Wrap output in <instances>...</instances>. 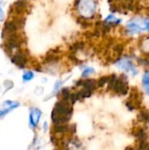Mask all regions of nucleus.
<instances>
[{
  "label": "nucleus",
  "mask_w": 149,
  "mask_h": 150,
  "mask_svg": "<svg viewBox=\"0 0 149 150\" xmlns=\"http://www.w3.org/2000/svg\"><path fill=\"white\" fill-rule=\"evenodd\" d=\"M123 51H124V47H123L122 45H120V44L117 45V46L114 47V52L117 54V55H118L119 57L122 55Z\"/></svg>",
  "instance_id": "6ab92c4d"
},
{
  "label": "nucleus",
  "mask_w": 149,
  "mask_h": 150,
  "mask_svg": "<svg viewBox=\"0 0 149 150\" xmlns=\"http://www.w3.org/2000/svg\"><path fill=\"white\" fill-rule=\"evenodd\" d=\"M84 47H85V43L83 41H77V42H75L70 47V51L73 54H76L77 52H80V51L83 50Z\"/></svg>",
  "instance_id": "f8f14e48"
},
{
  "label": "nucleus",
  "mask_w": 149,
  "mask_h": 150,
  "mask_svg": "<svg viewBox=\"0 0 149 150\" xmlns=\"http://www.w3.org/2000/svg\"><path fill=\"white\" fill-rule=\"evenodd\" d=\"M81 70H82V74H81V77L83 79H86L88 77H90V76L94 75L96 73V70L94 68L92 67H89L85 64H81L80 65Z\"/></svg>",
  "instance_id": "9b49d317"
},
{
  "label": "nucleus",
  "mask_w": 149,
  "mask_h": 150,
  "mask_svg": "<svg viewBox=\"0 0 149 150\" xmlns=\"http://www.w3.org/2000/svg\"><path fill=\"white\" fill-rule=\"evenodd\" d=\"M143 25H144V29L145 32L149 33V17L143 18Z\"/></svg>",
  "instance_id": "aec40b11"
},
{
  "label": "nucleus",
  "mask_w": 149,
  "mask_h": 150,
  "mask_svg": "<svg viewBox=\"0 0 149 150\" xmlns=\"http://www.w3.org/2000/svg\"><path fill=\"white\" fill-rule=\"evenodd\" d=\"M145 91H146V93H147V95L149 97V87H148V88H146L145 89Z\"/></svg>",
  "instance_id": "b1692460"
},
{
  "label": "nucleus",
  "mask_w": 149,
  "mask_h": 150,
  "mask_svg": "<svg viewBox=\"0 0 149 150\" xmlns=\"http://www.w3.org/2000/svg\"><path fill=\"white\" fill-rule=\"evenodd\" d=\"M19 106V103L11 100H5L0 105V118L4 117L12 110Z\"/></svg>",
  "instance_id": "6e6552de"
},
{
  "label": "nucleus",
  "mask_w": 149,
  "mask_h": 150,
  "mask_svg": "<svg viewBox=\"0 0 149 150\" xmlns=\"http://www.w3.org/2000/svg\"><path fill=\"white\" fill-rule=\"evenodd\" d=\"M4 85L6 87V91H8V90L11 89V88L13 87V83H12L11 81H10V80H9V84H7V82L5 81V82L4 83Z\"/></svg>",
  "instance_id": "412c9836"
},
{
  "label": "nucleus",
  "mask_w": 149,
  "mask_h": 150,
  "mask_svg": "<svg viewBox=\"0 0 149 150\" xmlns=\"http://www.w3.org/2000/svg\"><path fill=\"white\" fill-rule=\"evenodd\" d=\"M4 19V12L3 11V9L0 7V22L3 21Z\"/></svg>",
  "instance_id": "4be33fe9"
},
{
  "label": "nucleus",
  "mask_w": 149,
  "mask_h": 150,
  "mask_svg": "<svg viewBox=\"0 0 149 150\" xmlns=\"http://www.w3.org/2000/svg\"><path fill=\"white\" fill-rule=\"evenodd\" d=\"M47 128H48V124H47V122H44V124H43V130H44L45 132H47Z\"/></svg>",
  "instance_id": "5701e85b"
},
{
  "label": "nucleus",
  "mask_w": 149,
  "mask_h": 150,
  "mask_svg": "<svg viewBox=\"0 0 149 150\" xmlns=\"http://www.w3.org/2000/svg\"><path fill=\"white\" fill-rule=\"evenodd\" d=\"M141 50L143 51L146 56L149 57V35L141 41Z\"/></svg>",
  "instance_id": "ddd939ff"
},
{
  "label": "nucleus",
  "mask_w": 149,
  "mask_h": 150,
  "mask_svg": "<svg viewBox=\"0 0 149 150\" xmlns=\"http://www.w3.org/2000/svg\"><path fill=\"white\" fill-rule=\"evenodd\" d=\"M11 61L13 64L18 66V68H24L28 62V57L27 54L22 51V50H18L16 51L11 56Z\"/></svg>",
  "instance_id": "423d86ee"
},
{
  "label": "nucleus",
  "mask_w": 149,
  "mask_h": 150,
  "mask_svg": "<svg viewBox=\"0 0 149 150\" xmlns=\"http://www.w3.org/2000/svg\"><path fill=\"white\" fill-rule=\"evenodd\" d=\"M42 112L37 108V107H32L30 109V113H29V126L31 128L35 129L41 119Z\"/></svg>",
  "instance_id": "0eeeda50"
},
{
  "label": "nucleus",
  "mask_w": 149,
  "mask_h": 150,
  "mask_svg": "<svg viewBox=\"0 0 149 150\" xmlns=\"http://www.w3.org/2000/svg\"><path fill=\"white\" fill-rule=\"evenodd\" d=\"M103 23L112 28V27L119 25L122 23V19L118 18V17H116L114 13H111L103 20Z\"/></svg>",
  "instance_id": "9d476101"
},
{
  "label": "nucleus",
  "mask_w": 149,
  "mask_h": 150,
  "mask_svg": "<svg viewBox=\"0 0 149 150\" xmlns=\"http://www.w3.org/2000/svg\"><path fill=\"white\" fill-rule=\"evenodd\" d=\"M64 150H84V148L79 140L72 138L65 143Z\"/></svg>",
  "instance_id": "1a4fd4ad"
},
{
  "label": "nucleus",
  "mask_w": 149,
  "mask_h": 150,
  "mask_svg": "<svg viewBox=\"0 0 149 150\" xmlns=\"http://www.w3.org/2000/svg\"><path fill=\"white\" fill-rule=\"evenodd\" d=\"M72 103L63 99L58 101L54 105L51 114V119L54 125L68 124L72 117Z\"/></svg>",
  "instance_id": "f257e3e1"
},
{
  "label": "nucleus",
  "mask_w": 149,
  "mask_h": 150,
  "mask_svg": "<svg viewBox=\"0 0 149 150\" xmlns=\"http://www.w3.org/2000/svg\"><path fill=\"white\" fill-rule=\"evenodd\" d=\"M108 81H109V76H101L98 80H97V88L105 86V84H107V83H108Z\"/></svg>",
  "instance_id": "a211bd4d"
},
{
  "label": "nucleus",
  "mask_w": 149,
  "mask_h": 150,
  "mask_svg": "<svg viewBox=\"0 0 149 150\" xmlns=\"http://www.w3.org/2000/svg\"><path fill=\"white\" fill-rule=\"evenodd\" d=\"M34 78V73L31 70H27L25 71L23 76H22V79L24 82H30Z\"/></svg>",
  "instance_id": "2eb2a0df"
},
{
  "label": "nucleus",
  "mask_w": 149,
  "mask_h": 150,
  "mask_svg": "<svg viewBox=\"0 0 149 150\" xmlns=\"http://www.w3.org/2000/svg\"><path fill=\"white\" fill-rule=\"evenodd\" d=\"M141 83H142V86L146 89L149 87V70H146L142 76V78H141Z\"/></svg>",
  "instance_id": "f3484780"
},
{
  "label": "nucleus",
  "mask_w": 149,
  "mask_h": 150,
  "mask_svg": "<svg viewBox=\"0 0 149 150\" xmlns=\"http://www.w3.org/2000/svg\"><path fill=\"white\" fill-rule=\"evenodd\" d=\"M65 83V81L63 80H57L54 84V88H53V92H52V95H56L59 91H61V90L62 89V85L63 83Z\"/></svg>",
  "instance_id": "4468645a"
},
{
  "label": "nucleus",
  "mask_w": 149,
  "mask_h": 150,
  "mask_svg": "<svg viewBox=\"0 0 149 150\" xmlns=\"http://www.w3.org/2000/svg\"><path fill=\"white\" fill-rule=\"evenodd\" d=\"M137 63L142 67H148L149 57L148 56H141L137 58Z\"/></svg>",
  "instance_id": "dca6fc26"
},
{
  "label": "nucleus",
  "mask_w": 149,
  "mask_h": 150,
  "mask_svg": "<svg viewBox=\"0 0 149 150\" xmlns=\"http://www.w3.org/2000/svg\"><path fill=\"white\" fill-rule=\"evenodd\" d=\"M97 0H76L75 9L79 18L88 21L93 19L97 13Z\"/></svg>",
  "instance_id": "f03ea898"
},
{
  "label": "nucleus",
  "mask_w": 149,
  "mask_h": 150,
  "mask_svg": "<svg viewBox=\"0 0 149 150\" xmlns=\"http://www.w3.org/2000/svg\"><path fill=\"white\" fill-rule=\"evenodd\" d=\"M143 32H145L143 18L138 17L130 19L124 28V33L126 36H134L137 34H141Z\"/></svg>",
  "instance_id": "20e7f679"
},
{
  "label": "nucleus",
  "mask_w": 149,
  "mask_h": 150,
  "mask_svg": "<svg viewBox=\"0 0 149 150\" xmlns=\"http://www.w3.org/2000/svg\"><path fill=\"white\" fill-rule=\"evenodd\" d=\"M24 19L22 18H14L12 20H9L7 21L4 25V29H3V38H6L7 36L11 35V34H13V33H16L17 31L23 27L24 25Z\"/></svg>",
  "instance_id": "39448f33"
},
{
  "label": "nucleus",
  "mask_w": 149,
  "mask_h": 150,
  "mask_svg": "<svg viewBox=\"0 0 149 150\" xmlns=\"http://www.w3.org/2000/svg\"><path fill=\"white\" fill-rule=\"evenodd\" d=\"M114 65L120 70H123L126 75H130L135 77L139 74V69L133 60V56H119L114 62Z\"/></svg>",
  "instance_id": "7ed1b4c3"
}]
</instances>
